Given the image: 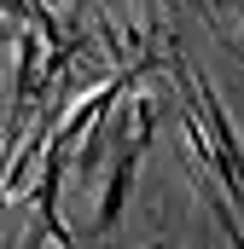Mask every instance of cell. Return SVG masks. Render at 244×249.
<instances>
[{"instance_id": "1", "label": "cell", "mask_w": 244, "mask_h": 249, "mask_svg": "<svg viewBox=\"0 0 244 249\" xmlns=\"http://www.w3.org/2000/svg\"><path fill=\"white\" fill-rule=\"evenodd\" d=\"M134 162H140V145H128V157L117 162V174H111V191H105V209H99V226H111L122 214V197H128V180H134Z\"/></svg>"}]
</instances>
